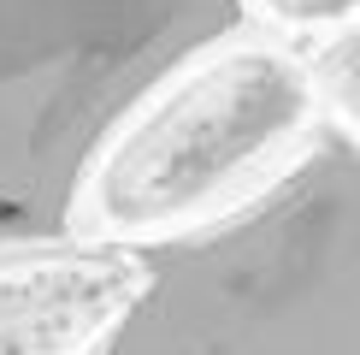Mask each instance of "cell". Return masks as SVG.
Here are the masks:
<instances>
[{
  "label": "cell",
  "mask_w": 360,
  "mask_h": 355,
  "mask_svg": "<svg viewBox=\"0 0 360 355\" xmlns=\"http://www.w3.org/2000/svg\"><path fill=\"white\" fill-rule=\"evenodd\" d=\"M142 266L101 355H360V148L319 130L260 196Z\"/></svg>",
  "instance_id": "obj_1"
},
{
  "label": "cell",
  "mask_w": 360,
  "mask_h": 355,
  "mask_svg": "<svg viewBox=\"0 0 360 355\" xmlns=\"http://www.w3.org/2000/svg\"><path fill=\"white\" fill-rule=\"evenodd\" d=\"M307 48L260 24L201 42L112 118L89 154L71 231L118 249H160L213 225L319 137Z\"/></svg>",
  "instance_id": "obj_2"
},
{
  "label": "cell",
  "mask_w": 360,
  "mask_h": 355,
  "mask_svg": "<svg viewBox=\"0 0 360 355\" xmlns=\"http://www.w3.org/2000/svg\"><path fill=\"white\" fill-rule=\"evenodd\" d=\"M236 24L243 0H0V249L65 237L112 118Z\"/></svg>",
  "instance_id": "obj_3"
},
{
  "label": "cell",
  "mask_w": 360,
  "mask_h": 355,
  "mask_svg": "<svg viewBox=\"0 0 360 355\" xmlns=\"http://www.w3.org/2000/svg\"><path fill=\"white\" fill-rule=\"evenodd\" d=\"M142 249L36 237L0 249V355H101L142 290Z\"/></svg>",
  "instance_id": "obj_4"
},
{
  "label": "cell",
  "mask_w": 360,
  "mask_h": 355,
  "mask_svg": "<svg viewBox=\"0 0 360 355\" xmlns=\"http://www.w3.org/2000/svg\"><path fill=\"white\" fill-rule=\"evenodd\" d=\"M307 71L313 95H319V125L360 148V18L307 42Z\"/></svg>",
  "instance_id": "obj_5"
},
{
  "label": "cell",
  "mask_w": 360,
  "mask_h": 355,
  "mask_svg": "<svg viewBox=\"0 0 360 355\" xmlns=\"http://www.w3.org/2000/svg\"><path fill=\"white\" fill-rule=\"evenodd\" d=\"M243 18L248 24H260V30H272V36L283 42H319V36H331V30L342 24H354L360 18V0H243Z\"/></svg>",
  "instance_id": "obj_6"
}]
</instances>
